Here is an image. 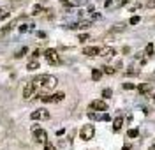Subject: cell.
Segmentation results:
<instances>
[{"instance_id": "obj_19", "label": "cell", "mask_w": 155, "mask_h": 150, "mask_svg": "<svg viewBox=\"0 0 155 150\" xmlns=\"http://www.w3.org/2000/svg\"><path fill=\"white\" fill-rule=\"evenodd\" d=\"M88 118H92V120H101V115H97V113H94V111H88Z\"/></svg>"}, {"instance_id": "obj_23", "label": "cell", "mask_w": 155, "mask_h": 150, "mask_svg": "<svg viewBox=\"0 0 155 150\" xmlns=\"http://www.w3.org/2000/svg\"><path fill=\"white\" fill-rule=\"evenodd\" d=\"M124 88L125 90H132V88H136V85L134 83H124Z\"/></svg>"}, {"instance_id": "obj_30", "label": "cell", "mask_w": 155, "mask_h": 150, "mask_svg": "<svg viewBox=\"0 0 155 150\" xmlns=\"http://www.w3.org/2000/svg\"><path fill=\"white\" fill-rule=\"evenodd\" d=\"M92 18H94V20H99V18H101V14H97V12H94V14H92Z\"/></svg>"}, {"instance_id": "obj_10", "label": "cell", "mask_w": 155, "mask_h": 150, "mask_svg": "<svg viewBox=\"0 0 155 150\" xmlns=\"http://www.w3.org/2000/svg\"><path fill=\"white\" fill-rule=\"evenodd\" d=\"M116 50L115 48H101V57H115Z\"/></svg>"}, {"instance_id": "obj_2", "label": "cell", "mask_w": 155, "mask_h": 150, "mask_svg": "<svg viewBox=\"0 0 155 150\" xmlns=\"http://www.w3.org/2000/svg\"><path fill=\"white\" fill-rule=\"evenodd\" d=\"M94 136H95V127H94L92 124L83 125V127H81V131H79V138H81V140H85V141L92 140Z\"/></svg>"}, {"instance_id": "obj_22", "label": "cell", "mask_w": 155, "mask_h": 150, "mask_svg": "<svg viewBox=\"0 0 155 150\" xmlns=\"http://www.w3.org/2000/svg\"><path fill=\"white\" fill-rule=\"evenodd\" d=\"M44 150H57V148L53 147V143H49V141H46V143H44Z\"/></svg>"}, {"instance_id": "obj_13", "label": "cell", "mask_w": 155, "mask_h": 150, "mask_svg": "<svg viewBox=\"0 0 155 150\" xmlns=\"http://www.w3.org/2000/svg\"><path fill=\"white\" fill-rule=\"evenodd\" d=\"M27 69H28V71H35V69H39V62H37L35 58H34V60H30V62H28V65H27Z\"/></svg>"}, {"instance_id": "obj_21", "label": "cell", "mask_w": 155, "mask_h": 150, "mask_svg": "<svg viewBox=\"0 0 155 150\" xmlns=\"http://www.w3.org/2000/svg\"><path fill=\"white\" fill-rule=\"evenodd\" d=\"M139 21H141V18H139V16H132V18H130V25H137Z\"/></svg>"}, {"instance_id": "obj_5", "label": "cell", "mask_w": 155, "mask_h": 150, "mask_svg": "<svg viewBox=\"0 0 155 150\" xmlns=\"http://www.w3.org/2000/svg\"><path fill=\"white\" fill-rule=\"evenodd\" d=\"M35 95H37V88H35L34 81H28V83L25 85V88H23V97H25V99H32V97H35Z\"/></svg>"}, {"instance_id": "obj_27", "label": "cell", "mask_w": 155, "mask_h": 150, "mask_svg": "<svg viewBox=\"0 0 155 150\" xmlns=\"http://www.w3.org/2000/svg\"><path fill=\"white\" fill-rule=\"evenodd\" d=\"M87 39H88V34H81V35H79V41H81V42H85Z\"/></svg>"}, {"instance_id": "obj_11", "label": "cell", "mask_w": 155, "mask_h": 150, "mask_svg": "<svg viewBox=\"0 0 155 150\" xmlns=\"http://www.w3.org/2000/svg\"><path fill=\"white\" fill-rule=\"evenodd\" d=\"M137 90L141 94H148V92H152V83H141V85H137Z\"/></svg>"}, {"instance_id": "obj_25", "label": "cell", "mask_w": 155, "mask_h": 150, "mask_svg": "<svg viewBox=\"0 0 155 150\" xmlns=\"http://www.w3.org/2000/svg\"><path fill=\"white\" fill-rule=\"evenodd\" d=\"M9 30H11V25H7V27H4V28L0 30V35H4V34H7Z\"/></svg>"}, {"instance_id": "obj_7", "label": "cell", "mask_w": 155, "mask_h": 150, "mask_svg": "<svg viewBox=\"0 0 155 150\" xmlns=\"http://www.w3.org/2000/svg\"><path fill=\"white\" fill-rule=\"evenodd\" d=\"M30 118L32 120H48L49 118V111L44 110V108H41V110H35L30 113Z\"/></svg>"}, {"instance_id": "obj_4", "label": "cell", "mask_w": 155, "mask_h": 150, "mask_svg": "<svg viewBox=\"0 0 155 150\" xmlns=\"http://www.w3.org/2000/svg\"><path fill=\"white\" fill-rule=\"evenodd\" d=\"M44 57H46V60H48L51 65H58V64H60V57H58V51L57 50H51V48L46 50V51H44Z\"/></svg>"}, {"instance_id": "obj_17", "label": "cell", "mask_w": 155, "mask_h": 150, "mask_svg": "<svg viewBox=\"0 0 155 150\" xmlns=\"http://www.w3.org/2000/svg\"><path fill=\"white\" fill-rule=\"evenodd\" d=\"M127 136H129V138H137V136H139V131L137 129H130L129 132H127Z\"/></svg>"}, {"instance_id": "obj_28", "label": "cell", "mask_w": 155, "mask_h": 150, "mask_svg": "<svg viewBox=\"0 0 155 150\" xmlns=\"http://www.w3.org/2000/svg\"><path fill=\"white\" fill-rule=\"evenodd\" d=\"M109 118H111V117H109L107 113H104V115H101V120H104V122H107Z\"/></svg>"}, {"instance_id": "obj_15", "label": "cell", "mask_w": 155, "mask_h": 150, "mask_svg": "<svg viewBox=\"0 0 155 150\" xmlns=\"http://www.w3.org/2000/svg\"><path fill=\"white\" fill-rule=\"evenodd\" d=\"M153 51H155V44L148 42V44H146V48H145V55H153Z\"/></svg>"}, {"instance_id": "obj_20", "label": "cell", "mask_w": 155, "mask_h": 150, "mask_svg": "<svg viewBox=\"0 0 155 150\" xmlns=\"http://www.w3.org/2000/svg\"><path fill=\"white\" fill-rule=\"evenodd\" d=\"M102 69H104V72H106V74H115V69H113V67H109V65H104Z\"/></svg>"}, {"instance_id": "obj_9", "label": "cell", "mask_w": 155, "mask_h": 150, "mask_svg": "<svg viewBox=\"0 0 155 150\" xmlns=\"http://www.w3.org/2000/svg\"><path fill=\"white\" fill-rule=\"evenodd\" d=\"M83 55H87V57H97V55H101V48H97V46H87L83 50Z\"/></svg>"}, {"instance_id": "obj_8", "label": "cell", "mask_w": 155, "mask_h": 150, "mask_svg": "<svg viewBox=\"0 0 155 150\" xmlns=\"http://www.w3.org/2000/svg\"><path fill=\"white\" fill-rule=\"evenodd\" d=\"M90 110H92V111H106L107 110V104L104 102V101L95 99V101H92V102H90Z\"/></svg>"}, {"instance_id": "obj_24", "label": "cell", "mask_w": 155, "mask_h": 150, "mask_svg": "<svg viewBox=\"0 0 155 150\" xmlns=\"http://www.w3.org/2000/svg\"><path fill=\"white\" fill-rule=\"evenodd\" d=\"M32 27H34V25H21V27H19V32H27V30L32 28Z\"/></svg>"}, {"instance_id": "obj_33", "label": "cell", "mask_w": 155, "mask_h": 150, "mask_svg": "<svg viewBox=\"0 0 155 150\" xmlns=\"http://www.w3.org/2000/svg\"><path fill=\"white\" fill-rule=\"evenodd\" d=\"M122 150H130V147H129V145H124V147H122Z\"/></svg>"}, {"instance_id": "obj_1", "label": "cell", "mask_w": 155, "mask_h": 150, "mask_svg": "<svg viewBox=\"0 0 155 150\" xmlns=\"http://www.w3.org/2000/svg\"><path fill=\"white\" fill-rule=\"evenodd\" d=\"M32 81H34V85L37 88V95H39V92H42V90H53L58 83V80L55 76H51V74H39L37 78Z\"/></svg>"}, {"instance_id": "obj_26", "label": "cell", "mask_w": 155, "mask_h": 150, "mask_svg": "<svg viewBox=\"0 0 155 150\" xmlns=\"http://www.w3.org/2000/svg\"><path fill=\"white\" fill-rule=\"evenodd\" d=\"M41 11H42V7H41V5H35V7H34V12H32V14H39Z\"/></svg>"}, {"instance_id": "obj_18", "label": "cell", "mask_w": 155, "mask_h": 150, "mask_svg": "<svg viewBox=\"0 0 155 150\" xmlns=\"http://www.w3.org/2000/svg\"><path fill=\"white\" fill-rule=\"evenodd\" d=\"M113 95V92H111V88H104L102 90V97H106V99H109Z\"/></svg>"}, {"instance_id": "obj_16", "label": "cell", "mask_w": 155, "mask_h": 150, "mask_svg": "<svg viewBox=\"0 0 155 150\" xmlns=\"http://www.w3.org/2000/svg\"><path fill=\"white\" fill-rule=\"evenodd\" d=\"M27 53H28V48L25 46V48H21V50H19L18 53H16V58H21V57H25Z\"/></svg>"}, {"instance_id": "obj_32", "label": "cell", "mask_w": 155, "mask_h": 150, "mask_svg": "<svg viewBox=\"0 0 155 150\" xmlns=\"http://www.w3.org/2000/svg\"><path fill=\"white\" fill-rule=\"evenodd\" d=\"M148 7H155V0H152V2H148Z\"/></svg>"}, {"instance_id": "obj_3", "label": "cell", "mask_w": 155, "mask_h": 150, "mask_svg": "<svg viewBox=\"0 0 155 150\" xmlns=\"http://www.w3.org/2000/svg\"><path fill=\"white\" fill-rule=\"evenodd\" d=\"M64 97H65L64 92H58V94H53V95H48V94H41L39 95V99L42 101V102H60Z\"/></svg>"}, {"instance_id": "obj_29", "label": "cell", "mask_w": 155, "mask_h": 150, "mask_svg": "<svg viewBox=\"0 0 155 150\" xmlns=\"http://www.w3.org/2000/svg\"><path fill=\"white\" fill-rule=\"evenodd\" d=\"M104 5H106V7H111V5H113V0H106V4H104Z\"/></svg>"}, {"instance_id": "obj_37", "label": "cell", "mask_w": 155, "mask_h": 150, "mask_svg": "<svg viewBox=\"0 0 155 150\" xmlns=\"http://www.w3.org/2000/svg\"><path fill=\"white\" fill-rule=\"evenodd\" d=\"M0 12H2V11H0Z\"/></svg>"}, {"instance_id": "obj_12", "label": "cell", "mask_w": 155, "mask_h": 150, "mask_svg": "<svg viewBox=\"0 0 155 150\" xmlns=\"http://www.w3.org/2000/svg\"><path fill=\"white\" fill-rule=\"evenodd\" d=\"M122 124H124V118H122V117H116V118L113 120V131L118 132V131L122 129Z\"/></svg>"}, {"instance_id": "obj_35", "label": "cell", "mask_w": 155, "mask_h": 150, "mask_svg": "<svg viewBox=\"0 0 155 150\" xmlns=\"http://www.w3.org/2000/svg\"><path fill=\"white\" fill-rule=\"evenodd\" d=\"M148 150H155V145H152V147H150V148H148Z\"/></svg>"}, {"instance_id": "obj_6", "label": "cell", "mask_w": 155, "mask_h": 150, "mask_svg": "<svg viewBox=\"0 0 155 150\" xmlns=\"http://www.w3.org/2000/svg\"><path fill=\"white\" fill-rule=\"evenodd\" d=\"M34 140L37 141V143H46L48 141V134H46V131L41 129V127H34Z\"/></svg>"}, {"instance_id": "obj_34", "label": "cell", "mask_w": 155, "mask_h": 150, "mask_svg": "<svg viewBox=\"0 0 155 150\" xmlns=\"http://www.w3.org/2000/svg\"><path fill=\"white\" fill-rule=\"evenodd\" d=\"M127 0H118V4H125Z\"/></svg>"}, {"instance_id": "obj_31", "label": "cell", "mask_w": 155, "mask_h": 150, "mask_svg": "<svg viewBox=\"0 0 155 150\" xmlns=\"http://www.w3.org/2000/svg\"><path fill=\"white\" fill-rule=\"evenodd\" d=\"M39 55H41V53H39V50H35V51H34V55H32V57H34V58H37Z\"/></svg>"}, {"instance_id": "obj_36", "label": "cell", "mask_w": 155, "mask_h": 150, "mask_svg": "<svg viewBox=\"0 0 155 150\" xmlns=\"http://www.w3.org/2000/svg\"><path fill=\"white\" fill-rule=\"evenodd\" d=\"M152 99H153V101H155V94H153V95H152Z\"/></svg>"}, {"instance_id": "obj_14", "label": "cell", "mask_w": 155, "mask_h": 150, "mask_svg": "<svg viewBox=\"0 0 155 150\" xmlns=\"http://www.w3.org/2000/svg\"><path fill=\"white\" fill-rule=\"evenodd\" d=\"M101 76H102V71H99V69L92 71V80H94V81H99V80H101Z\"/></svg>"}]
</instances>
